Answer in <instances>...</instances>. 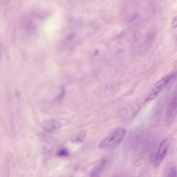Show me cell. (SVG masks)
Returning <instances> with one entry per match:
<instances>
[{
	"label": "cell",
	"instance_id": "3",
	"mask_svg": "<svg viewBox=\"0 0 177 177\" xmlns=\"http://www.w3.org/2000/svg\"><path fill=\"white\" fill-rule=\"evenodd\" d=\"M61 126V123L59 121L51 119L44 121L41 123V127L43 129L48 132H53L59 129Z\"/></svg>",
	"mask_w": 177,
	"mask_h": 177
},
{
	"label": "cell",
	"instance_id": "7",
	"mask_svg": "<svg viewBox=\"0 0 177 177\" xmlns=\"http://www.w3.org/2000/svg\"><path fill=\"white\" fill-rule=\"evenodd\" d=\"M173 75H169L159 80L156 83L155 86L156 87L161 88L165 85L173 78Z\"/></svg>",
	"mask_w": 177,
	"mask_h": 177
},
{
	"label": "cell",
	"instance_id": "12",
	"mask_svg": "<svg viewBox=\"0 0 177 177\" xmlns=\"http://www.w3.org/2000/svg\"><path fill=\"white\" fill-rule=\"evenodd\" d=\"M171 27L173 28H175L177 27V16H175L172 20Z\"/></svg>",
	"mask_w": 177,
	"mask_h": 177
},
{
	"label": "cell",
	"instance_id": "5",
	"mask_svg": "<svg viewBox=\"0 0 177 177\" xmlns=\"http://www.w3.org/2000/svg\"><path fill=\"white\" fill-rule=\"evenodd\" d=\"M105 163V161H103L99 166L93 169L91 172L90 177H100L101 171Z\"/></svg>",
	"mask_w": 177,
	"mask_h": 177
},
{
	"label": "cell",
	"instance_id": "9",
	"mask_svg": "<svg viewBox=\"0 0 177 177\" xmlns=\"http://www.w3.org/2000/svg\"><path fill=\"white\" fill-rule=\"evenodd\" d=\"M171 106L173 109L177 108V90L173 95Z\"/></svg>",
	"mask_w": 177,
	"mask_h": 177
},
{
	"label": "cell",
	"instance_id": "4",
	"mask_svg": "<svg viewBox=\"0 0 177 177\" xmlns=\"http://www.w3.org/2000/svg\"><path fill=\"white\" fill-rule=\"evenodd\" d=\"M86 135V131L85 130L79 131L71 139L72 143L78 144L84 140Z\"/></svg>",
	"mask_w": 177,
	"mask_h": 177
},
{
	"label": "cell",
	"instance_id": "1",
	"mask_svg": "<svg viewBox=\"0 0 177 177\" xmlns=\"http://www.w3.org/2000/svg\"><path fill=\"white\" fill-rule=\"evenodd\" d=\"M126 130L124 128L117 129L100 143V147H110L119 143L123 139Z\"/></svg>",
	"mask_w": 177,
	"mask_h": 177
},
{
	"label": "cell",
	"instance_id": "6",
	"mask_svg": "<svg viewBox=\"0 0 177 177\" xmlns=\"http://www.w3.org/2000/svg\"><path fill=\"white\" fill-rule=\"evenodd\" d=\"M164 177H177V169L174 166L166 169Z\"/></svg>",
	"mask_w": 177,
	"mask_h": 177
},
{
	"label": "cell",
	"instance_id": "10",
	"mask_svg": "<svg viewBox=\"0 0 177 177\" xmlns=\"http://www.w3.org/2000/svg\"><path fill=\"white\" fill-rule=\"evenodd\" d=\"M69 155V152L65 149H62L58 152V155L60 157H66Z\"/></svg>",
	"mask_w": 177,
	"mask_h": 177
},
{
	"label": "cell",
	"instance_id": "2",
	"mask_svg": "<svg viewBox=\"0 0 177 177\" xmlns=\"http://www.w3.org/2000/svg\"><path fill=\"white\" fill-rule=\"evenodd\" d=\"M171 144V141L169 140L165 139L162 142L159 148L157 157L154 164L155 168H158L167 153Z\"/></svg>",
	"mask_w": 177,
	"mask_h": 177
},
{
	"label": "cell",
	"instance_id": "8",
	"mask_svg": "<svg viewBox=\"0 0 177 177\" xmlns=\"http://www.w3.org/2000/svg\"><path fill=\"white\" fill-rule=\"evenodd\" d=\"M161 90V88L156 87V88L152 90L150 95L146 99L145 101L147 102L154 99L157 96L158 92L160 91Z\"/></svg>",
	"mask_w": 177,
	"mask_h": 177
},
{
	"label": "cell",
	"instance_id": "11",
	"mask_svg": "<svg viewBox=\"0 0 177 177\" xmlns=\"http://www.w3.org/2000/svg\"><path fill=\"white\" fill-rule=\"evenodd\" d=\"M39 137L42 140L44 141H50L52 139V138L49 135H48L46 134L41 133L39 135Z\"/></svg>",
	"mask_w": 177,
	"mask_h": 177
},
{
	"label": "cell",
	"instance_id": "13",
	"mask_svg": "<svg viewBox=\"0 0 177 177\" xmlns=\"http://www.w3.org/2000/svg\"><path fill=\"white\" fill-rule=\"evenodd\" d=\"M175 77L177 78V72L175 75Z\"/></svg>",
	"mask_w": 177,
	"mask_h": 177
}]
</instances>
